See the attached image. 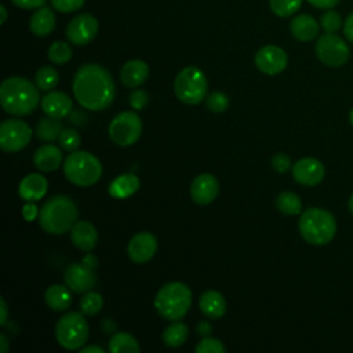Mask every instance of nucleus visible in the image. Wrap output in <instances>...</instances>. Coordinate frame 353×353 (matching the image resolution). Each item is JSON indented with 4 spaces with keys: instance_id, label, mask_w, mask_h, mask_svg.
Wrapping results in <instances>:
<instances>
[{
    "instance_id": "a878e982",
    "label": "nucleus",
    "mask_w": 353,
    "mask_h": 353,
    "mask_svg": "<svg viewBox=\"0 0 353 353\" xmlns=\"http://www.w3.org/2000/svg\"><path fill=\"white\" fill-rule=\"evenodd\" d=\"M69 290V287L61 284L50 285L44 292V301L47 306L55 312H63L69 309L72 305V294Z\"/></svg>"
},
{
    "instance_id": "2eb2a0df",
    "label": "nucleus",
    "mask_w": 353,
    "mask_h": 353,
    "mask_svg": "<svg viewBox=\"0 0 353 353\" xmlns=\"http://www.w3.org/2000/svg\"><path fill=\"white\" fill-rule=\"evenodd\" d=\"M325 175L324 164L314 157L299 159L292 165L294 179L303 186H316L319 185Z\"/></svg>"
},
{
    "instance_id": "ea45409f",
    "label": "nucleus",
    "mask_w": 353,
    "mask_h": 353,
    "mask_svg": "<svg viewBox=\"0 0 353 353\" xmlns=\"http://www.w3.org/2000/svg\"><path fill=\"white\" fill-rule=\"evenodd\" d=\"M85 0H51V6L59 12H73L84 6Z\"/></svg>"
},
{
    "instance_id": "473e14b6",
    "label": "nucleus",
    "mask_w": 353,
    "mask_h": 353,
    "mask_svg": "<svg viewBox=\"0 0 353 353\" xmlns=\"http://www.w3.org/2000/svg\"><path fill=\"white\" fill-rule=\"evenodd\" d=\"M103 305V299L101 294L94 291H87L80 299V310L84 316H95L101 312Z\"/></svg>"
},
{
    "instance_id": "f257e3e1",
    "label": "nucleus",
    "mask_w": 353,
    "mask_h": 353,
    "mask_svg": "<svg viewBox=\"0 0 353 353\" xmlns=\"http://www.w3.org/2000/svg\"><path fill=\"white\" fill-rule=\"evenodd\" d=\"M73 94L84 109L98 112L112 105L116 95V85L113 77L103 66L85 63L74 74Z\"/></svg>"
},
{
    "instance_id": "423d86ee",
    "label": "nucleus",
    "mask_w": 353,
    "mask_h": 353,
    "mask_svg": "<svg viewBox=\"0 0 353 353\" xmlns=\"http://www.w3.org/2000/svg\"><path fill=\"white\" fill-rule=\"evenodd\" d=\"M63 172L73 185L85 188L97 183L102 175V164L92 153L73 150L63 161Z\"/></svg>"
},
{
    "instance_id": "c756f323",
    "label": "nucleus",
    "mask_w": 353,
    "mask_h": 353,
    "mask_svg": "<svg viewBox=\"0 0 353 353\" xmlns=\"http://www.w3.org/2000/svg\"><path fill=\"white\" fill-rule=\"evenodd\" d=\"M189 335V328L182 321H172L164 332H163V342L170 347H178L185 343L186 338Z\"/></svg>"
},
{
    "instance_id": "37998d69",
    "label": "nucleus",
    "mask_w": 353,
    "mask_h": 353,
    "mask_svg": "<svg viewBox=\"0 0 353 353\" xmlns=\"http://www.w3.org/2000/svg\"><path fill=\"white\" fill-rule=\"evenodd\" d=\"M17 7L23 10H33L40 8L46 4V0H11Z\"/></svg>"
},
{
    "instance_id": "5fc2aeb1",
    "label": "nucleus",
    "mask_w": 353,
    "mask_h": 353,
    "mask_svg": "<svg viewBox=\"0 0 353 353\" xmlns=\"http://www.w3.org/2000/svg\"><path fill=\"white\" fill-rule=\"evenodd\" d=\"M347 208H349V212L353 215V193L350 194V197L347 200Z\"/></svg>"
},
{
    "instance_id": "f3484780",
    "label": "nucleus",
    "mask_w": 353,
    "mask_h": 353,
    "mask_svg": "<svg viewBox=\"0 0 353 353\" xmlns=\"http://www.w3.org/2000/svg\"><path fill=\"white\" fill-rule=\"evenodd\" d=\"M219 193V182L211 174L197 175L190 185V196L199 205H207L212 203Z\"/></svg>"
},
{
    "instance_id": "4c0bfd02",
    "label": "nucleus",
    "mask_w": 353,
    "mask_h": 353,
    "mask_svg": "<svg viewBox=\"0 0 353 353\" xmlns=\"http://www.w3.org/2000/svg\"><path fill=\"white\" fill-rule=\"evenodd\" d=\"M205 105L211 112L222 113L229 106V98L221 91H214L205 98Z\"/></svg>"
},
{
    "instance_id": "aec40b11",
    "label": "nucleus",
    "mask_w": 353,
    "mask_h": 353,
    "mask_svg": "<svg viewBox=\"0 0 353 353\" xmlns=\"http://www.w3.org/2000/svg\"><path fill=\"white\" fill-rule=\"evenodd\" d=\"M319 22L309 14H301L291 19L290 32L299 41H312L319 34Z\"/></svg>"
},
{
    "instance_id": "7c9ffc66",
    "label": "nucleus",
    "mask_w": 353,
    "mask_h": 353,
    "mask_svg": "<svg viewBox=\"0 0 353 353\" xmlns=\"http://www.w3.org/2000/svg\"><path fill=\"white\" fill-rule=\"evenodd\" d=\"M276 207L285 215H298L302 212V201L298 194L292 192H281L276 197Z\"/></svg>"
},
{
    "instance_id": "6e6552de",
    "label": "nucleus",
    "mask_w": 353,
    "mask_h": 353,
    "mask_svg": "<svg viewBox=\"0 0 353 353\" xmlns=\"http://www.w3.org/2000/svg\"><path fill=\"white\" fill-rule=\"evenodd\" d=\"M55 338L68 350L80 349L88 338V324L83 313L68 312L55 324Z\"/></svg>"
},
{
    "instance_id": "6e6d98bb",
    "label": "nucleus",
    "mask_w": 353,
    "mask_h": 353,
    "mask_svg": "<svg viewBox=\"0 0 353 353\" xmlns=\"http://www.w3.org/2000/svg\"><path fill=\"white\" fill-rule=\"evenodd\" d=\"M349 120H350V124L353 125V108H352V110H350V113H349Z\"/></svg>"
},
{
    "instance_id": "4be33fe9",
    "label": "nucleus",
    "mask_w": 353,
    "mask_h": 353,
    "mask_svg": "<svg viewBox=\"0 0 353 353\" xmlns=\"http://www.w3.org/2000/svg\"><path fill=\"white\" fill-rule=\"evenodd\" d=\"M47 192V179L40 174L26 175L18 186V194L26 201H36L44 197Z\"/></svg>"
},
{
    "instance_id": "412c9836",
    "label": "nucleus",
    "mask_w": 353,
    "mask_h": 353,
    "mask_svg": "<svg viewBox=\"0 0 353 353\" xmlns=\"http://www.w3.org/2000/svg\"><path fill=\"white\" fill-rule=\"evenodd\" d=\"M149 76V68L146 62L141 59H131L120 70V80L128 88H137Z\"/></svg>"
},
{
    "instance_id": "79ce46f5",
    "label": "nucleus",
    "mask_w": 353,
    "mask_h": 353,
    "mask_svg": "<svg viewBox=\"0 0 353 353\" xmlns=\"http://www.w3.org/2000/svg\"><path fill=\"white\" fill-rule=\"evenodd\" d=\"M270 163H272V168H273L276 172H279V174H284V172H287V171L291 168V160H290V157H288L287 154H284V153H277V154H274V156L272 157Z\"/></svg>"
},
{
    "instance_id": "39448f33",
    "label": "nucleus",
    "mask_w": 353,
    "mask_h": 353,
    "mask_svg": "<svg viewBox=\"0 0 353 353\" xmlns=\"http://www.w3.org/2000/svg\"><path fill=\"white\" fill-rule=\"evenodd\" d=\"M192 305V291L181 281L164 284L156 294L154 307L165 320L176 321L185 317Z\"/></svg>"
},
{
    "instance_id": "09e8293b",
    "label": "nucleus",
    "mask_w": 353,
    "mask_h": 353,
    "mask_svg": "<svg viewBox=\"0 0 353 353\" xmlns=\"http://www.w3.org/2000/svg\"><path fill=\"white\" fill-rule=\"evenodd\" d=\"M0 310H1V317H0V324L4 325L7 323V303L4 298L0 299Z\"/></svg>"
},
{
    "instance_id": "393cba45",
    "label": "nucleus",
    "mask_w": 353,
    "mask_h": 353,
    "mask_svg": "<svg viewBox=\"0 0 353 353\" xmlns=\"http://www.w3.org/2000/svg\"><path fill=\"white\" fill-rule=\"evenodd\" d=\"M55 28V15L50 7H40L29 19V29L34 36H48Z\"/></svg>"
},
{
    "instance_id": "f704fd0d",
    "label": "nucleus",
    "mask_w": 353,
    "mask_h": 353,
    "mask_svg": "<svg viewBox=\"0 0 353 353\" xmlns=\"http://www.w3.org/2000/svg\"><path fill=\"white\" fill-rule=\"evenodd\" d=\"M302 0H269V6L273 14L285 18L294 15L301 8Z\"/></svg>"
},
{
    "instance_id": "f03ea898",
    "label": "nucleus",
    "mask_w": 353,
    "mask_h": 353,
    "mask_svg": "<svg viewBox=\"0 0 353 353\" xmlns=\"http://www.w3.org/2000/svg\"><path fill=\"white\" fill-rule=\"evenodd\" d=\"M37 85L21 76L7 77L0 85V103L14 116H28L39 105Z\"/></svg>"
},
{
    "instance_id": "3c124183",
    "label": "nucleus",
    "mask_w": 353,
    "mask_h": 353,
    "mask_svg": "<svg viewBox=\"0 0 353 353\" xmlns=\"http://www.w3.org/2000/svg\"><path fill=\"white\" fill-rule=\"evenodd\" d=\"M0 352L7 353L8 352V339L6 338L4 334L0 335Z\"/></svg>"
},
{
    "instance_id": "2f4dec72",
    "label": "nucleus",
    "mask_w": 353,
    "mask_h": 353,
    "mask_svg": "<svg viewBox=\"0 0 353 353\" xmlns=\"http://www.w3.org/2000/svg\"><path fill=\"white\" fill-rule=\"evenodd\" d=\"M59 81V74L52 66H41L34 74V83L39 90H52Z\"/></svg>"
},
{
    "instance_id": "a19ab883",
    "label": "nucleus",
    "mask_w": 353,
    "mask_h": 353,
    "mask_svg": "<svg viewBox=\"0 0 353 353\" xmlns=\"http://www.w3.org/2000/svg\"><path fill=\"white\" fill-rule=\"evenodd\" d=\"M130 105L132 109L135 110H141L146 106V103L149 102V95L145 90H134L130 94Z\"/></svg>"
},
{
    "instance_id": "8fccbe9b",
    "label": "nucleus",
    "mask_w": 353,
    "mask_h": 353,
    "mask_svg": "<svg viewBox=\"0 0 353 353\" xmlns=\"http://www.w3.org/2000/svg\"><path fill=\"white\" fill-rule=\"evenodd\" d=\"M80 352L81 353H103L105 350L101 346H87V347L80 349Z\"/></svg>"
},
{
    "instance_id": "72a5a7b5",
    "label": "nucleus",
    "mask_w": 353,
    "mask_h": 353,
    "mask_svg": "<svg viewBox=\"0 0 353 353\" xmlns=\"http://www.w3.org/2000/svg\"><path fill=\"white\" fill-rule=\"evenodd\" d=\"M72 48L66 41H54L48 48V59L57 65H63L72 58Z\"/></svg>"
},
{
    "instance_id": "603ef678",
    "label": "nucleus",
    "mask_w": 353,
    "mask_h": 353,
    "mask_svg": "<svg viewBox=\"0 0 353 353\" xmlns=\"http://www.w3.org/2000/svg\"><path fill=\"white\" fill-rule=\"evenodd\" d=\"M114 328H116V324H114L110 319H106V320L103 321V330H105V332H113Z\"/></svg>"
},
{
    "instance_id": "20e7f679",
    "label": "nucleus",
    "mask_w": 353,
    "mask_h": 353,
    "mask_svg": "<svg viewBox=\"0 0 353 353\" xmlns=\"http://www.w3.org/2000/svg\"><path fill=\"white\" fill-rule=\"evenodd\" d=\"M298 228L303 240L312 245H325L336 234L335 216L321 207L305 210L301 214Z\"/></svg>"
},
{
    "instance_id": "58836bf2",
    "label": "nucleus",
    "mask_w": 353,
    "mask_h": 353,
    "mask_svg": "<svg viewBox=\"0 0 353 353\" xmlns=\"http://www.w3.org/2000/svg\"><path fill=\"white\" fill-rule=\"evenodd\" d=\"M194 350L197 353H225L226 347L221 341L211 336H204V339L199 342Z\"/></svg>"
},
{
    "instance_id": "c03bdc74",
    "label": "nucleus",
    "mask_w": 353,
    "mask_h": 353,
    "mask_svg": "<svg viewBox=\"0 0 353 353\" xmlns=\"http://www.w3.org/2000/svg\"><path fill=\"white\" fill-rule=\"evenodd\" d=\"M306 1L313 7L321 8V10H330L339 3V0H306Z\"/></svg>"
},
{
    "instance_id": "864d4df0",
    "label": "nucleus",
    "mask_w": 353,
    "mask_h": 353,
    "mask_svg": "<svg viewBox=\"0 0 353 353\" xmlns=\"http://www.w3.org/2000/svg\"><path fill=\"white\" fill-rule=\"evenodd\" d=\"M0 12H1V17H0V23H4L6 19H7V10L4 7V4H0Z\"/></svg>"
},
{
    "instance_id": "9b49d317",
    "label": "nucleus",
    "mask_w": 353,
    "mask_h": 353,
    "mask_svg": "<svg viewBox=\"0 0 353 353\" xmlns=\"http://www.w3.org/2000/svg\"><path fill=\"white\" fill-rule=\"evenodd\" d=\"M32 139V128L19 119H7L0 125V148L14 153L22 150Z\"/></svg>"
},
{
    "instance_id": "de8ad7c7",
    "label": "nucleus",
    "mask_w": 353,
    "mask_h": 353,
    "mask_svg": "<svg viewBox=\"0 0 353 353\" xmlns=\"http://www.w3.org/2000/svg\"><path fill=\"white\" fill-rule=\"evenodd\" d=\"M211 330H212V327H211V324H210L208 321H201V323H199L197 327H196L197 335H201V336H208L210 332H211Z\"/></svg>"
},
{
    "instance_id": "1a4fd4ad",
    "label": "nucleus",
    "mask_w": 353,
    "mask_h": 353,
    "mask_svg": "<svg viewBox=\"0 0 353 353\" xmlns=\"http://www.w3.org/2000/svg\"><path fill=\"white\" fill-rule=\"evenodd\" d=\"M316 55L321 63L330 68L345 65L350 55L347 43L335 33H324L316 41Z\"/></svg>"
},
{
    "instance_id": "c85d7f7f",
    "label": "nucleus",
    "mask_w": 353,
    "mask_h": 353,
    "mask_svg": "<svg viewBox=\"0 0 353 353\" xmlns=\"http://www.w3.org/2000/svg\"><path fill=\"white\" fill-rule=\"evenodd\" d=\"M62 130H63L62 121L59 119L48 116L39 120L36 125V135L39 139L50 142V141H55L59 137Z\"/></svg>"
},
{
    "instance_id": "7ed1b4c3",
    "label": "nucleus",
    "mask_w": 353,
    "mask_h": 353,
    "mask_svg": "<svg viewBox=\"0 0 353 353\" xmlns=\"http://www.w3.org/2000/svg\"><path fill=\"white\" fill-rule=\"evenodd\" d=\"M77 207L68 196L50 197L39 211V223L50 234H63L77 221Z\"/></svg>"
},
{
    "instance_id": "6ab92c4d",
    "label": "nucleus",
    "mask_w": 353,
    "mask_h": 353,
    "mask_svg": "<svg viewBox=\"0 0 353 353\" xmlns=\"http://www.w3.org/2000/svg\"><path fill=\"white\" fill-rule=\"evenodd\" d=\"M70 239L74 247L81 251H91L98 240L97 229L87 221H76L70 229Z\"/></svg>"
},
{
    "instance_id": "f8f14e48",
    "label": "nucleus",
    "mask_w": 353,
    "mask_h": 353,
    "mask_svg": "<svg viewBox=\"0 0 353 353\" xmlns=\"http://www.w3.org/2000/svg\"><path fill=\"white\" fill-rule=\"evenodd\" d=\"M288 63L287 52L274 44L261 47L255 54V65L256 68L269 76H274L281 73Z\"/></svg>"
},
{
    "instance_id": "9d476101",
    "label": "nucleus",
    "mask_w": 353,
    "mask_h": 353,
    "mask_svg": "<svg viewBox=\"0 0 353 353\" xmlns=\"http://www.w3.org/2000/svg\"><path fill=\"white\" fill-rule=\"evenodd\" d=\"M142 132V121L134 112L125 110L119 113L109 124V137L119 146L135 143Z\"/></svg>"
},
{
    "instance_id": "5701e85b",
    "label": "nucleus",
    "mask_w": 353,
    "mask_h": 353,
    "mask_svg": "<svg viewBox=\"0 0 353 353\" xmlns=\"http://www.w3.org/2000/svg\"><path fill=\"white\" fill-rule=\"evenodd\" d=\"M33 163L43 172L55 171L62 163V152L55 145H41L33 156Z\"/></svg>"
},
{
    "instance_id": "dca6fc26",
    "label": "nucleus",
    "mask_w": 353,
    "mask_h": 353,
    "mask_svg": "<svg viewBox=\"0 0 353 353\" xmlns=\"http://www.w3.org/2000/svg\"><path fill=\"white\" fill-rule=\"evenodd\" d=\"M157 250V240L150 232H139L134 234L128 243V258L135 263H145L153 258Z\"/></svg>"
},
{
    "instance_id": "49530a36",
    "label": "nucleus",
    "mask_w": 353,
    "mask_h": 353,
    "mask_svg": "<svg viewBox=\"0 0 353 353\" xmlns=\"http://www.w3.org/2000/svg\"><path fill=\"white\" fill-rule=\"evenodd\" d=\"M22 215H23V218H25L28 222L33 221V219L36 218V215H37V208H36V205L32 204V203L25 204V207H23V210H22Z\"/></svg>"
},
{
    "instance_id": "ddd939ff",
    "label": "nucleus",
    "mask_w": 353,
    "mask_h": 353,
    "mask_svg": "<svg viewBox=\"0 0 353 353\" xmlns=\"http://www.w3.org/2000/svg\"><path fill=\"white\" fill-rule=\"evenodd\" d=\"M98 32V21L91 14H80L74 17L66 28V37L76 46L88 44Z\"/></svg>"
},
{
    "instance_id": "4468645a",
    "label": "nucleus",
    "mask_w": 353,
    "mask_h": 353,
    "mask_svg": "<svg viewBox=\"0 0 353 353\" xmlns=\"http://www.w3.org/2000/svg\"><path fill=\"white\" fill-rule=\"evenodd\" d=\"M65 283L76 294H83L92 290L97 284L94 266L85 263H72L65 270Z\"/></svg>"
},
{
    "instance_id": "a211bd4d",
    "label": "nucleus",
    "mask_w": 353,
    "mask_h": 353,
    "mask_svg": "<svg viewBox=\"0 0 353 353\" xmlns=\"http://www.w3.org/2000/svg\"><path fill=\"white\" fill-rule=\"evenodd\" d=\"M72 99L62 91H51L41 98V109L50 117L62 119L72 110Z\"/></svg>"
},
{
    "instance_id": "bb28decb",
    "label": "nucleus",
    "mask_w": 353,
    "mask_h": 353,
    "mask_svg": "<svg viewBox=\"0 0 353 353\" xmlns=\"http://www.w3.org/2000/svg\"><path fill=\"white\" fill-rule=\"evenodd\" d=\"M139 178L134 174H123L116 176L109 185V194L114 199H125L139 189Z\"/></svg>"
},
{
    "instance_id": "e433bc0d",
    "label": "nucleus",
    "mask_w": 353,
    "mask_h": 353,
    "mask_svg": "<svg viewBox=\"0 0 353 353\" xmlns=\"http://www.w3.org/2000/svg\"><path fill=\"white\" fill-rule=\"evenodd\" d=\"M58 141H59V146L63 150L73 152L79 148L81 138H80V134L74 128H63L58 137Z\"/></svg>"
},
{
    "instance_id": "c9c22d12",
    "label": "nucleus",
    "mask_w": 353,
    "mask_h": 353,
    "mask_svg": "<svg viewBox=\"0 0 353 353\" xmlns=\"http://www.w3.org/2000/svg\"><path fill=\"white\" fill-rule=\"evenodd\" d=\"M320 26L325 33H336L342 26V18L339 12L334 11L332 8L327 10L320 17Z\"/></svg>"
},
{
    "instance_id": "0eeeda50",
    "label": "nucleus",
    "mask_w": 353,
    "mask_h": 353,
    "mask_svg": "<svg viewBox=\"0 0 353 353\" xmlns=\"http://www.w3.org/2000/svg\"><path fill=\"white\" fill-rule=\"evenodd\" d=\"M208 83L204 72L197 66L183 68L174 81L176 98L186 105H197L207 98Z\"/></svg>"
},
{
    "instance_id": "cd10ccee",
    "label": "nucleus",
    "mask_w": 353,
    "mask_h": 353,
    "mask_svg": "<svg viewBox=\"0 0 353 353\" xmlns=\"http://www.w3.org/2000/svg\"><path fill=\"white\" fill-rule=\"evenodd\" d=\"M109 352H112V353H138L139 345L132 335H130L124 331H119V332L113 334L109 341Z\"/></svg>"
},
{
    "instance_id": "a18cd8bd",
    "label": "nucleus",
    "mask_w": 353,
    "mask_h": 353,
    "mask_svg": "<svg viewBox=\"0 0 353 353\" xmlns=\"http://www.w3.org/2000/svg\"><path fill=\"white\" fill-rule=\"evenodd\" d=\"M343 34L350 43H353V12L349 14L343 22Z\"/></svg>"
},
{
    "instance_id": "b1692460",
    "label": "nucleus",
    "mask_w": 353,
    "mask_h": 353,
    "mask_svg": "<svg viewBox=\"0 0 353 353\" xmlns=\"http://www.w3.org/2000/svg\"><path fill=\"white\" fill-rule=\"evenodd\" d=\"M199 306L201 313L208 319H219L226 312V301L223 295L215 290H208L201 294Z\"/></svg>"
}]
</instances>
